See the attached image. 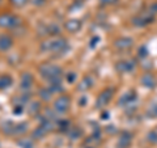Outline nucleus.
Listing matches in <instances>:
<instances>
[{
	"mask_svg": "<svg viewBox=\"0 0 157 148\" xmlns=\"http://www.w3.org/2000/svg\"><path fill=\"white\" fill-rule=\"evenodd\" d=\"M39 73L42 77H45L51 84L62 83V68L50 63H43L39 66Z\"/></svg>",
	"mask_w": 157,
	"mask_h": 148,
	"instance_id": "1",
	"label": "nucleus"
},
{
	"mask_svg": "<svg viewBox=\"0 0 157 148\" xmlns=\"http://www.w3.org/2000/svg\"><path fill=\"white\" fill-rule=\"evenodd\" d=\"M67 49V43L64 38H54L42 42L41 50L43 53H62Z\"/></svg>",
	"mask_w": 157,
	"mask_h": 148,
	"instance_id": "2",
	"label": "nucleus"
},
{
	"mask_svg": "<svg viewBox=\"0 0 157 148\" xmlns=\"http://www.w3.org/2000/svg\"><path fill=\"white\" fill-rule=\"evenodd\" d=\"M70 107V98L67 96H60L58 97L55 102H54V110L58 113H66Z\"/></svg>",
	"mask_w": 157,
	"mask_h": 148,
	"instance_id": "3",
	"label": "nucleus"
},
{
	"mask_svg": "<svg viewBox=\"0 0 157 148\" xmlns=\"http://www.w3.org/2000/svg\"><path fill=\"white\" fill-rule=\"evenodd\" d=\"M18 24V20L12 16V14H2L0 16V26L2 28H12V26H16Z\"/></svg>",
	"mask_w": 157,
	"mask_h": 148,
	"instance_id": "4",
	"label": "nucleus"
},
{
	"mask_svg": "<svg viewBox=\"0 0 157 148\" xmlns=\"http://www.w3.org/2000/svg\"><path fill=\"white\" fill-rule=\"evenodd\" d=\"M12 45H13V41L9 36H7V34H2L0 36V50L2 51L9 50L12 47Z\"/></svg>",
	"mask_w": 157,
	"mask_h": 148,
	"instance_id": "5",
	"label": "nucleus"
},
{
	"mask_svg": "<svg viewBox=\"0 0 157 148\" xmlns=\"http://www.w3.org/2000/svg\"><path fill=\"white\" fill-rule=\"evenodd\" d=\"M33 84V76L29 72H24L21 75V88L22 89H28Z\"/></svg>",
	"mask_w": 157,
	"mask_h": 148,
	"instance_id": "6",
	"label": "nucleus"
},
{
	"mask_svg": "<svg viewBox=\"0 0 157 148\" xmlns=\"http://www.w3.org/2000/svg\"><path fill=\"white\" fill-rule=\"evenodd\" d=\"M80 28H81V21L80 20H70V21L66 22V29L68 32H71V33L77 32Z\"/></svg>",
	"mask_w": 157,
	"mask_h": 148,
	"instance_id": "7",
	"label": "nucleus"
},
{
	"mask_svg": "<svg viewBox=\"0 0 157 148\" xmlns=\"http://www.w3.org/2000/svg\"><path fill=\"white\" fill-rule=\"evenodd\" d=\"M2 129H3V132H6L7 135H14L16 125H14L13 122H11V121H7V122H4V123H3Z\"/></svg>",
	"mask_w": 157,
	"mask_h": 148,
	"instance_id": "8",
	"label": "nucleus"
},
{
	"mask_svg": "<svg viewBox=\"0 0 157 148\" xmlns=\"http://www.w3.org/2000/svg\"><path fill=\"white\" fill-rule=\"evenodd\" d=\"M111 97V92L110 91H105L102 95H100V98L97 100V106H104Z\"/></svg>",
	"mask_w": 157,
	"mask_h": 148,
	"instance_id": "9",
	"label": "nucleus"
},
{
	"mask_svg": "<svg viewBox=\"0 0 157 148\" xmlns=\"http://www.w3.org/2000/svg\"><path fill=\"white\" fill-rule=\"evenodd\" d=\"M12 84V77L8 75H0V89H6Z\"/></svg>",
	"mask_w": 157,
	"mask_h": 148,
	"instance_id": "10",
	"label": "nucleus"
},
{
	"mask_svg": "<svg viewBox=\"0 0 157 148\" xmlns=\"http://www.w3.org/2000/svg\"><path fill=\"white\" fill-rule=\"evenodd\" d=\"M46 132H47L46 129H43L42 126H39V127H37V129L33 131L32 136H33V139H42V138L46 135Z\"/></svg>",
	"mask_w": 157,
	"mask_h": 148,
	"instance_id": "11",
	"label": "nucleus"
},
{
	"mask_svg": "<svg viewBox=\"0 0 157 148\" xmlns=\"http://www.w3.org/2000/svg\"><path fill=\"white\" fill-rule=\"evenodd\" d=\"M131 45H132V41L130 38H122V39H119V41L115 42V46L119 47V49H127Z\"/></svg>",
	"mask_w": 157,
	"mask_h": 148,
	"instance_id": "12",
	"label": "nucleus"
},
{
	"mask_svg": "<svg viewBox=\"0 0 157 148\" xmlns=\"http://www.w3.org/2000/svg\"><path fill=\"white\" fill-rule=\"evenodd\" d=\"M28 130V123L26 122H22V123H18L16 125V130H14V135H22L25 134Z\"/></svg>",
	"mask_w": 157,
	"mask_h": 148,
	"instance_id": "13",
	"label": "nucleus"
},
{
	"mask_svg": "<svg viewBox=\"0 0 157 148\" xmlns=\"http://www.w3.org/2000/svg\"><path fill=\"white\" fill-rule=\"evenodd\" d=\"M17 143H18V146L21 147V148H33L34 147L33 142L30 139H26V138H22V139H20Z\"/></svg>",
	"mask_w": 157,
	"mask_h": 148,
	"instance_id": "14",
	"label": "nucleus"
},
{
	"mask_svg": "<svg viewBox=\"0 0 157 148\" xmlns=\"http://www.w3.org/2000/svg\"><path fill=\"white\" fill-rule=\"evenodd\" d=\"M90 79L89 77H84V79H82V81L80 83V84H78V89H80V91H85V89H88V88H89L90 87Z\"/></svg>",
	"mask_w": 157,
	"mask_h": 148,
	"instance_id": "15",
	"label": "nucleus"
},
{
	"mask_svg": "<svg viewBox=\"0 0 157 148\" xmlns=\"http://www.w3.org/2000/svg\"><path fill=\"white\" fill-rule=\"evenodd\" d=\"M131 62H121V64H118V70L119 71H130L132 67H134V64H130Z\"/></svg>",
	"mask_w": 157,
	"mask_h": 148,
	"instance_id": "16",
	"label": "nucleus"
},
{
	"mask_svg": "<svg viewBox=\"0 0 157 148\" xmlns=\"http://www.w3.org/2000/svg\"><path fill=\"white\" fill-rule=\"evenodd\" d=\"M38 110H39V103H37V102H32L30 105H28V111L30 113V114H36Z\"/></svg>",
	"mask_w": 157,
	"mask_h": 148,
	"instance_id": "17",
	"label": "nucleus"
},
{
	"mask_svg": "<svg viewBox=\"0 0 157 148\" xmlns=\"http://www.w3.org/2000/svg\"><path fill=\"white\" fill-rule=\"evenodd\" d=\"M39 96H41V98H43L45 101H48L51 97V91H47V89H41L39 91Z\"/></svg>",
	"mask_w": 157,
	"mask_h": 148,
	"instance_id": "18",
	"label": "nucleus"
},
{
	"mask_svg": "<svg viewBox=\"0 0 157 148\" xmlns=\"http://www.w3.org/2000/svg\"><path fill=\"white\" fill-rule=\"evenodd\" d=\"M68 125H70L68 121H60V122H58V127L60 130H67L68 129Z\"/></svg>",
	"mask_w": 157,
	"mask_h": 148,
	"instance_id": "19",
	"label": "nucleus"
},
{
	"mask_svg": "<svg viewBox=\"0 0 157 148\" xmlns=\"http://www.w3.org/2000/svg\"><path fill=\"white\" fill-rule=\"evenodd\" d=\"M59 32H60V29H59V26H56V25H51L48 28V33L50 34H59Z\"/></svg>",
	"mask_w": 157,
	"mask_h": 148,
	"instance_id": "20",
	"label": "nucleus"
},
{
	"mask_svg": "<svg viewBox=\"0 0 157 148\" xmlns=\"http://www.w3.org/2000/svg\"><path fill=\"white\" fill-rule=\"evenodd\" d=\"M12 3L14 4V6H17V7H22V6H25V4L28 3V0H12Z\"/></svg>",
	"mask_w": 157,
	"mask_h": 148,
	"instance_id": "21",
	"label": "nucleus"
},
{
	"mask_svg": "<svg viewBox=\"0 0 157 148\" xmlns=\"http://www.w3.org/2000/svg\"><path fill=\"white\" fill-rule=\"evenodd\" d=\"M77 132H78V129H75V131L70 132V135H71L72 139H76V138H77ZM78 134H80V132H78Z\"/></svg>",
	"mask_w": 157,
	"mask_h": 148,
	"instance_id": "22",
	"label": "nucleus"
},
{
	"mask_svg": "<svg viewBox=\"0 0 157 148\" xmlns=\"http://www.w3.org/2000/svg\"><path fill=\"white\" fill-rule=\"evenodd\" d=\"M102 3H105V4H109V3H111V0H101Z\"/></svg>",
	"mask_w": 157,
	"mask_h": 148,
	"instance_id": "23",
	"label": "nucleus"
}]
</instances>
